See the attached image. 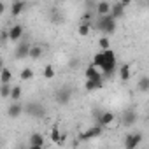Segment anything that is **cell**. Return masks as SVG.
<instances>
[{"instance_id": "cell-13", "label": "cell", "mask_w": 149, "mask_h": 149, "mask_svg": "<svg viewBox=\"0 0 149 149\" xmlns=\"http://www.w3.org/2000/svg\"><path fill=\"white\" fill-rule=\"evenodd\" d=\"M28 51H30V44L23 42V44L18 46V49H16V53H14V58H16V60H23V58L28 56Z\"/></svg>"}, {"instance_id": "cell-32", "label": "cell", "mask_w": 149, "mask_h": 149, "mask_svg": "<svg viewBox=\"0 0 149 149\" xmlns=\"http://www.w3.org/2000/svg\"><path fill=\"white\" fill-rule=\"evenodd\" d=\"M6 39H9L7 37V32H2V33H0V40H6Z\"/></svg>"}, {"instance_id": "cell-4", "label": "cell", "mask_w": 149, "mask_h": 149, "mask_svg": "<svg viewBox=\"0 0 149 149\" xmlns=\"http://www.w3.org/2000/svg\"><path fill=\"white\" fill-rule=\"evenodd\" d=\"M102 132H104V126H100V125H95V126L88 128L86 132H83V133L79 135V139H81V140H90V139H97V137H100V135H102Z\"/></svg>"}, {"instance_id": "cell-9", "label": "cell", "mask_w": 149, "mask_h": 149, "mask_svg": "<svg viewBox=\"0 0 149 149\" xmlns=\"http://www.w3.org/2000/svg\"><path fill=\"white\" fill-rule=\"evenodd\" d=\"M21 114H23V104H19V100H16L13 105H9V109H7V116H9V118L16 119V118H19Z\"/></svg>"}, {"instance_id": "cell-26", "label": "cell", "mask_w": 149, "mask_h": 149, "mask_svg": "<svg viewBox=\"0 0 149 149\" xmlns=\"http://www.w3.org/2000/svg\"><path fill=\"white\" fill-rule=\"evenodd\" d=\"M9 97H11L14 102H16V100H19V98H21V88H19V86H13V88H11V95H9Z\"/></svg>"}, {"instance_id": "cell-21", "label": "cell", "mask_w": 149, "mask_h": 149, "mask_svg": "<svg viewBox=\"0 0 149 149\" xmlns=\"http://www.w3.org/2000/svg\"><path fill=\"white\" fill-rule=\"evenodd\" d=\"M28 56H30V58H33V60L40 58V56H42V47H40V46H30Z\"/></svg>"}, {"instance_id": "cell-18", "label": "cell", "mask_w": 149, "mask_h": 149, "mask_svg": "<svg viewBox=\"0 0 149 149\" xmlns=\"http://www.w3.org/2000/svg\"><path fill=\"white\" fill-rule=\"evenodd\" d=\"M11 79H13V72L7 67H4L0 70V83H11Z\"/></svg>"}, {"instance_id": "cell-25", "label": "cell", "mask_w": 149, "mask_h": 149, "mask_svg": "<svg viewBox=\"0 0 149 149\" xmlns=\"http://www.w3.org/2000/svg\"><path fill=\"white\" fill-rule=\"evenodd\" d=\"M77 32H79L81 37H88V33H90V23H81L79 28H77Z\"/></svg>"}, {"instance_id": "cell-12", "label": "cell", "mask_w": 149, "mask_h": 149, "mask_svg": "<svg viewBox=\"0 0 149 149\" xmlns=\"http://www.w3.org/2000/svg\"><path fill=\"white\" fill-rule=\"evenodd\" d=\"M25 7H26V4L23 2V0H14L13 6H11V14H13L14 18H18L19 14H23Z\"/></svg>"}, {"instance_id": "cell-33", "label": "cell", "mask_w": 149, "mask_h": 149, "mask_svg": "<svg viewBox=\"0 0 149 149\" xmlns=\"http://www.w3.org/2000/svg\"><path fill=\"white\" fill-rule=\"evenodd\" d=\"M2 68H4V60L0 58V70H2Z\"/></svg>"}, {"instance_id": "cell-17", "label": "cell", "mask_w": 149, "mask_h": 149, "mask_svg": "<svg viewBox=\"0 0 149 149\" xmlns=\"http://www.w3.org/2000/svg\"><path fill=\"white\" fill-rule=\"evenodd\" d=\"M119 77H121V81H130V65L128 63H123L121 65V68H119Z\"/></svg>"}, {"instance_id": "cell-24", "label": "cell", "mask_w": 149, "mask_h": 149, "mask_svg": "<svg viewBox=\"0 0 149 149\" xmlns=\"http://www.w3.org/2000/svg\"><path fill=\"white\" fill-rule=\"evenodd\" d=\"M11 95V86L9 83H2V86H0V97L2 98H7Z\"/></svg>"}, {"instance_id": "cell-7", "label": "cell", "mask_w": 149, "mask_h": 149, "mask_svg": "<svg viewBox=\"0 0 149 149\" xmlns=\"http://www.w3.org/2000/svg\"><path fill=\"white\" fill-rule=\"evenodd\" d=\"M135 121H137V112H135V109H126V111H123V114H121V123H123L125 126H132V125H135Z\"/></svg>"}, {"instance_id": "cell-20", "label": "cell", "mask_w": 149, "mask_h": 149, "mask_svg": "<svg viewBox=\"0 0 149 149\" xmlns=\"http://www.w3.org/2000/svg\"><path fill=\"white\" fill-rule=\"evenodd\" d=\"M97 11H98V14H100V16L109 14V11H111V4H109V2H105V0H102V2H98V6H97Z\"/></svg>"}, {"instance_id": "cell-22", "label": "cell", "mask_w": 149, "mask_h": 149, "mask_svg": "<svg viewBox=\"0 0 149 149\" xmlns=\"http://www.w3.org/2000/svg\"><path fill=\"white\" fill-rule=\"evenodd\" d=\"M102 63H104V53L100 51V53H97V54L93 56L91 65H93V67H97V68H100V67H102Z\"/></svg>"}, {"instance_id": "cell-8", "label": "cell", "mask_w": 149, "mask_h": 149, "mask_svg": "<svg viewBox=\"0 0 149 149\" xmlns=\"http://www.w3.org/2000/svg\"><path fill=\"white\" fill-rule=\"evenodd\" d=\"M114 119H116V116H114L112 112L104 111V112H100V114H98V118H97L95 121H97V125H100V126H109Z\"/></svg>"}, {"instance_id": "cell-29", "label": "cell", "mask_w": 149, "mask_h": 149, "mask_svg": "<svg viewBox=\"0 0 149 149\" xmlns=\"http://www.w3.org/2000/svg\"><path fill=\"white\" fill-rule=\"evenodd\" d=\"M98 46H100V49H102V51H104V49H107V47H111V40H109V37H107V35H105V37H100Z\"/></svg>"}, {"instance_id": "cell-3", "label": "cell", "mask_w": 149, "mask_h": 149, "mask_svg": "<svg viewBox=\"0 0 149 149\" xmlns=\"http://www.w3.org/2000/svg\"><path fill=\"white\" fill-rule=\"evenodd\" d=\"M23 111L33 118H44L46 116V109L40 105V104H28L26 107H23Z\"/></svg>"}, {"instance_id": "cell-10", "label": "cell", "mask_w": 149, "mask_h": 149, "mask_svg": "<svg viewBox=\"0 0 149 149\" xmlns=\"http://www.w3.org/2000/svg\"><path fill=\"white\" fill-rule=\"evenodd\" d=\"M23 26L21 25H14L9 32H7V37H9V40H13V42H16V40H19L21 37H23Z\"/></svg>"}, {"instance_id": "cell-31", "label": "cell", "mask_w": 149, "mask_h": 149, "mask_svg": "<svg viewBox=\"0 0 149 149\" xmlns=\"http://www.w3.org/2000/svg\"><path fill=\"white\" fill-rule=\"evenodd\" d=\"M132 4V0H121V6L123 7H126V6H130Z\"/></svg>"}, {"instance_id": "cell-1", "label": "cell", "mask_w": 149, "mask_h": 149, "mask_svg": "<svg viewBox=\"0 0 149 149\" xmlns=\"http://www.w3.org/2000/svg\"><path fill=\"white\" fill-rule=\"evenodd\" d=\"M102 53H104V63H102V67H100V68H102V77H104V79H109L112 74H114L116 65H118L116 54H114V51H112L111 47L104 49Z\"/></svg>"}, {"instance_id": "cell-2", "label": "cell", "mask_w": 149, "mask_h": 149, "mask_svg": "<svg viewBox=\"0 0 149 149\" xmlns=\"http://www.w3.org/2000/svg\"><path fill=\"white\" fill-rule=\"evenodd\" d=\"M97 28L100 32H104L105 35H111V33L116 32V19L111 14H104V16H100V19L97 23Z\"/></svg>"}, {"instance_id": "cell-27", "label": "cell", "mask_w": 149, "mask_h": 149, "mask_svg": "<svg viewBox=\"0 0 149 149\" xmlns=\"http://www.w3.org/2000/svg\"><path fill=\"white\" fill-rule=\"evenodd\" d=\"M51 140H53L54 144H58V140H60V130H58V125H54V126L51 128Z\"/></svg>"}, {"instance_id": "cell-28", "label": "cell", "mask_w": 149, "mask_h": 149, "mask_svg": "<svg viewBox=\"0 0 149 149\" xmlns=\"http://www.w3.org/2000/svg\"><path fill=\"white\" fill-rule=\"evenodd\" d=\"M44 77H46V79H53V77H54V68H53L51 65H46V67H44Z\"/></svg>"}, {"instance_id": "cell-15", "label": "cell", "mask_w": 149, "mask_h": 149, "mask_svg": "<svg viewBox=\"0 0 149 149\" xmlns=\"http://www.w3.org/2000/svg\"><path fill=\"white\" fill-rule=\"evenodd\" d=\"M109 14H111L114 19L121 18V16L125 14V7L121 6V2H118V4H114V6H111V11H109Z\"/></svg>"}, {"instance_id": "cell-30", "label": "cell", "mask_w": 149, "mask_h": 149, "mask_svg": "<svg viewBox=\"0 0 149 149\" xmlns=\"http://www.w3.org/2000/svg\"><path fill=\"white\" fill-rule=\"evenodd\" d=\"M4 13H6V4L0 2V14H4Z\"/></svg>"}, {"instance_id": "cell-23", "label": "cell", "mask_w": 149, "mask_h": 149, "mask_svg": "<svg viewBox=\"0 0 149 149\" xmlns=\"http://www.w3.org/2000/svg\"><path fill=\"white\" fill-rule=\"evenodd\" d=\"M19 77H21L23 81H30V79H33V70H32V68H23L21 74H19Z\"/></svg>"}, {"instance_id": "cell-6", "label": "cell", "mask_w": 149, "mask_h": 149, "mask_svg": "<svg viewBox=\"0 0 149 149\" xmlns=\"http://www.w3.org/2000/svg\"><path fill=\"white\" fill-rule=\"evenodd\" d=\"M142 142V133H128L126 139H125V147L126 149H135L139 144Z\"/></svg>"}, {"instance_id": "cell-16", "label": "cell", "mask_w": 149, "mask_h": 149, "mask_svg": "<svg viewBox=\"0 0 149 149\" xmlns=\"http://www.w3.org/2000/svg\"><path fill=\"white\" fill-rule=\"evenodd\" d=\"M104 86V81H98V79H86V91H95V90H100Z\"/></svg>"}, {"instance_id": "cell-11", "label": "cell", "mask_w": 149, "mask_h": 149, "mask_svg": "<svg viewBox=\"0 0 149 149\" xmlns=\"http://www.w3.org/2000/svg\"><path fill=\"white\" fill-rule=\"evenodd\" d=\"M44 147V137L40 133H32L30 135V149H40Z\"/></svg>"}, {"instance_id": "cell-14", "label": "cell", "mask_w": 149, "mask_h": 149, "mask_svg": "<svg viewBox=\"0 0 149 149\" xmlns=\"http://www.w3.org/2000/svg\"><path fill=\"white\" fill-rule=\"evenodd\" d=\"M84 76H86V79H98V81H104L102 74H100V72L97 70V67H93V65H88Z\"/></svg>"}, {"instance_id": "cell-5", "label": "cell", "mask_w": 149, "mask_h": 149, "mask_svg": "<svg viewBox=\"0 0 149 149\" xmlns=\"http://www.w3.org/2000/svg\"><path fill=\"white\" fill-rule=\"evenodd\" d=\"M54 98H56V102H58L60 105H67V104L70 102V98H72V91H70L68 88H60V90L54 93Z\"/></svg>"}, {"instance_id": "cell-19", "label": "cell", "mask_w": 149, "mask_h": 149, "mask_svg": "<svg viewBox=\"0 0 149 149\" xmlns=\"http://www.w3.org/2000/svg\"><path fill=\"white\" fill-rule=\"evenodd\" d=\"M137 88H139L142 93H147V91H149V77H147V76H142V77L139 79Z\"/></svg>"}]
</instances>
